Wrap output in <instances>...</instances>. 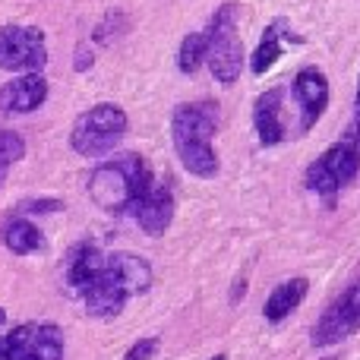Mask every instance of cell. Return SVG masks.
Masks as SVG:
<instances>
[{"label": "cell", "mask_w": 360, "mask_h": 360, "mask_svg": "<svg viewBox=\"0 0 360 360\" xmlns=\"http://www.w3.org/2000/svg\"><path fill=\"white\" fill-rule=\"evenodd\" d=\"M63 281L89 316L114 319L124 313L127 300L152 288V266L136 253H105L95 243L79 240L67 253Z\"/></svg>", "instance_id": "6da1fadb"}, {"label": "cell", "mask_w": 360, "mask_h": 360, "mask_svg": "<svg viewBox=\"0 0 360 360\" xmlns=\"http://www.w3.org/2000/svg\"><path fill=\"white\" fill-rule=\"evenodd\" d=\"M221 120V108L218 101H184L171 114V139H174V152L186 171L193 177H215L221 162H218L215 149H212V136Z\"/></svg>", "instance_id": "7a4b0ae2"}, {"label": "cell", "mask_w": 360, "mask_h": 360, "mask_svg": "<svg viewBox=\"0 0 360 360\" xmlns=\"http://www.w3.org/2000/svg\"><path fill=\"white\" fill-rule=\"evenodd\" d=\"M152 184H155V177H152V168L146 158L120 155L114 162L98 165L89 174V196L108 215H130V209Z\"/></svg>", "instance_id": "3957f363"}, {"label": "cell", "mask_w": 360, "mask_h": 360, "mask_svg": "<svg viewBox=\"0 0 360 360\" xmlns=\"http://www.w3.org/2000/svg\"><path fill=\"white\" fill-rule=\"evenodd\" d=\"M127 130H130L127 111L105 101V105H95L76 117L73 133H70V149L86 158H101L124 143Z\"/></svg>", "instance_id": "277c9868"}, {"label": "cell", "mask_w": 360, "mask_h": 360, "mask_svg": "<svg viewBox=\"0 0 360 360\" xmlns=\"http://www.w3.org/2000/svg\"><path fill=\"white\" fill-rule=\"evenodd\" d=\"M205 35V63H209L212 76L224 86L240 76L243 70V44L237 35V4H224L215 10Z\"/></svg>", "instance_id": "5b68a950"}, {"label": "cell", "mask_w": 360, "mask_h": 360, "mask_svg": "<svg viewBox=\"0 0 360 360\" xmlns=\"http://www.w3.org/2000/svg\"><path fill=\"white\" fill-rule=\"evenodd\" d=\"M357 174H360V149L354 143H348V139H338L335 146H329V149L307 168V190L332 199Z\"/></svg>", "instance_id": "8992f818"}, {"label": "cell", "mask_w": 360, "mask_h": 360, "mask_svg": "<svg viewBox=\"0 0 360 360\" xmlns=\"http://www.w3.org/2000/svg\"><path fill=\"white\" fill-rule=\"evenodd\" d=\"M0 360H63V332L57 323H22L0 335Z\"/></svg>", "instance_id": "52a82bcc"}, {"label": "cell", "mask_w": 360, "mask_h": 360, "mask_svg": "<svg viewBox=\"0 0 360 360\" xmlns=\"http://www.w3.org/2000/svg\"><path fill=\"white\" fill-rule=\"evenodd\" d=\"M354 332H360V281L345 288L326 307L323 316L310 329V342L313 348H332V345H342L345 338H351Z\"/></svg>", "instance_id": "ba28073f"}, {"label": "cell", "mask_w": 360, "mask_h": 360, "mask_svg": "<svg viewBox=\"0 0 360 360\" xmlns=\"http://www.w3.org/2000/svg\"><path fill=\"white\" fill-rule=\"evenodd\" d=\"M44 63H48V48H44V32L38 25H4L0 29V70L41 73Z\"/></svg>", "instance_id": "9c48e42d"}, {"label": "cell", "mask_w": 360, "mask_h": 360, "mask_svg": "<svg viewBox=\"0 0 360 360\" xmlns=\"http://www.w3.org/2000/svg\"><path fill=\"white\" fill-rule=\"evenodd\" d=\"M291 101H288V86H275L269 92H262L253 105V127L256 136L266 149L272 146H281L288 139L300 136L297 133V120L291 117Z\"/></svg>", "instance_id": "30bf717a"}, {"label": "cell", "mask_w": 360, "mask_h": 360, "mask_svg": "<svg viewBox=\"0 0 360 360\" xmlns=\"http://www.w3.org/2000/svg\"><path fill=\"white\" fill-rule=\"evenodd\" d=\"M291 98L297 105V117H300V136L316 124L329 108V79L319 67H304L294 76L291 86Z\"/></svg>", "instance_id": "8fae6325"}, {"label": "cell", "mask_w": 360, "mask_h": 360, "mask_svg": "<svg viewBox=\"0 0 360 360\" xmlns=\"http://www.w3.org/2000/svg\"><path fill=\"white\" fill-rule=\"evenodd\" d=\"M130 215L139 224V231H146L149 237H162L174 221V193H171V186L152 184L130 209Z\"/></svg>", "instance_id": "7c38bea8"}, {"label": "cell", "mask_w": 360, "mask_h": 360, "mask_svg": "<svg viewBox=\"0 0 360 360\" xmlns=\"http://www.w3.org/2000/svg\"><path fill=\"white\" fill-rule=\"evenodd\" d=\"M48 98V79L41 73H25L10 79L0 89V111L4 114H32Z\"/></svg>", "instance_id": "4fadbf2b"}, {"label": "cell", "mask_w": 360, "mask_h": 360, "mask_svg": "<svg viewBox=\"0 0 360 360\" xmlns=\"http://www.w3.org/2000/svg\"><path fill=\"white\" fill-rule=\"evenodd\" d=\"M281 41L304 44V38L294 35L291 25H288V19H272V22L266 25V32H262V38H259V48L253 51V60H250V70H253V76H262L275 60H278L281 51H285V48H281Z\"/></svg>", "instance_id": "5bb4252c"}, {"label": "cell", "mask_w": 360, "mask_h": 360, "mask_svg": "<svg viewBox=\"0 0 360 360\" xmlns=\"http://www.w3.org/2000/svg\"><path fill=\"white\" fill-rule=\"evenodd\" d=\"M307 291H310V281L307 278H288V281H281V285H275L272 294L266 297V304H262L266 323H272V326L285 323V319L304 304Z\"/></svg>", "instance_id": "9a60e30c"}, {"label": "cell", "mask_w": 360, "mask_h": 360, "mask_svg": "<svg viewBox=\"0 0 360 360\" xmlns=\"http://www.w3.org/2000/svg\"><path fill=\"white\" fill-rule=\"evenodd\" d=\"M4 243L10 253L16 256H29V253H41L44 250V234L38 224H32L29 218H10L4 224Z\"/></svg>", "instance_id": "2e32d148"}, {"label": "cell", "mask_w": 360, "mask_h": 360, "mask_svg": "<svg viewBox=\"0 0 360 360\" xmlns=\"http://www.w3.org/2000/svg\"><path fill=\"white\" fill-rule=\"evenodd\" d=\"M205 63V35L202 32H193V35H186L184 41H180V51H177V67L180 73H196L199 67Z\"/></svg>", "instance_id": "e0dca14e"}, {"label": "cell", "mask_w": 360, "mask_h": 360, "mask_svg": "<svg viewBox=\"0 0 360 360\" xmlns=\"http://www.w3.org/2000/svg\"><path fill=\"white\" fill-rule=\"evenodd\" d=\"M22 155H25V139L19 136V133L0 127V186H4V180H6V171Z\"/></svg>", "instance_id": "ac0fdd59"}, {"label": "cell", "mask_w": 360, "mask_h": 360, "mask_svg": "<svg viewBox=\"0 0 360 360\" xmlns=\"http://www.w3.org/2000/svg\"><path fill=\"white\" fill-rule=\"evenodd\" d=\"M158 348H162L158 338H139V342L124 354V360H152L158 354Z\"/></svg>", "instance_id": "d6986e66"}, {"label": "cell", "mask_w": 360, "mask_h": 360, "mask_svg": "<svg viewBox=\"0 0 360 360\" xmlns=\"http://www.w3.org/2000/svg\"><path fill=\"white\" fill-rule=\"evenodd\" d=\"M342 139H348V143H354L360 149V86H357V98H354V117H351L348 133H345Z\"/></svg>", "instance_id": "ffe728a7"}, {"label": "cell", "mask_w": 360, "mask_h": 360, "mask_svg": "<svg viewBox=\"0 0 360 360\" xmlns=\"http://www.w3.org/2000/svg\"><path fill=\"white\" fill-rule=\"evenodd\" d=\"M92 60H95V54L86 48V44H79V48H76V70H79V73L82 70H89L92 67Z\"/></svg>", "instance_id": "44dd1931"}, {"label": "cell", "mask_w": 360, "mask_h": 360, "mask_svg": "<svg viewBox=\"0 0 360 360\" xmlns=\"http://www.w3.org/2000/svg\"><path fill=\"white\" fill-rule=\"evenodd\" d=\"M243 294H247V281L237 278V281H234V291H231V304H240Z\"/></svg>", "instance_id": "7402d4cb"}, {"label": "cell", "mask_w": 360, "mask_h": 360, "mask_svg": "<svg viewBox=\"0 0 360 360\" xmlns=\"http://www.w3.org/2000/svg\"><path fill=\"white\" fill-rule=\"evenodd\" d=\"M25 209L29 212H54V209H60V202H57V199L54 202H29Z\"/></svg>", "instance_id": "603a6c76"}, {"label": "cell", "mask_w": 360, "mask_h": 360, "mask_svg": "<svg viewBox=\"0 0 360 360\" xmlns=\"http://www.w3.org/2000/svg\"><path fill=\"white\" fill-rule=\"evenodd\" d=\"M209 360H228V354H215V357H209Z\"/></svg>", "instance_id": "cb8c5ba5"}, {"label": "cell", "mask_w": 360, "mask_h": 360, "mask_svg": "<svg viewBox=\"0 0 360 360\" xmlns=\"http://www.w3.org/2000/svg\"><path fill=\"white\" fill-rule=\"evenodd\" d=\"M4 319H6V316H4V310H0V323H4Z\"/></svg>", "instance_id": "d4e9b609"}]
</instances>
